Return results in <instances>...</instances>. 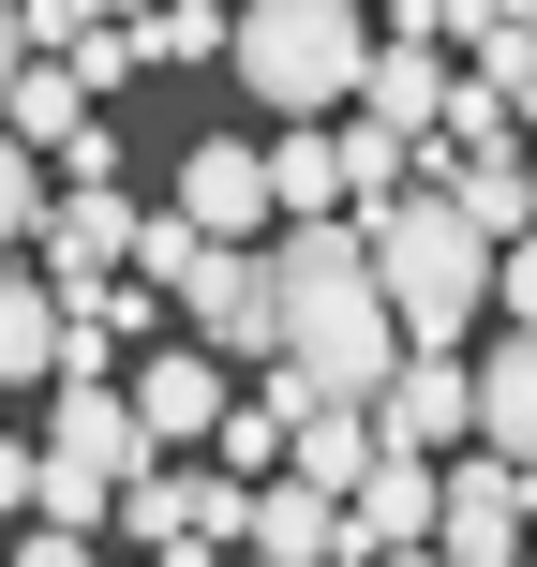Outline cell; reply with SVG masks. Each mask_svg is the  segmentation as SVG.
Returning a JSON list of instances; mask_svg holds the SVG:
<instances>
[{
  "instance_id": "6da1fadb",
  "label": "cell",
  "mask_w": 537,
  "mask_h": 567,
  "mask_svg": "<svg viewBox=\"0 0 537 567\" xmlns=\"http://www.w3.org/2000/svg\"><path fill=\"white\" fill-rule=\"evenodd\" d=\"M403 359L389 299H373V255L359 225H283L269 239V419H313V403H373Z\"/></svg>"
},
{
  "instance_id": "7a4b0ae2",
  "label": "cell",
  "mask_w": 537,
  "mask_h": 567,
  "mask_svg": "<svg viewBox=\"0 0 537 567\" xmlns=\"http://www.w3.org/2000/svg\"><path fill=\"white\" fill-rule=\"evenodd\" d=\"M359 60H373V16L359 0H239L225 16V75L283 120H329L359 105Z\"/></svg>"
},
{
  "instance_id": "3957f363",
  "label": "cell",
  "mask_w": 537,
  "mask_h": 567,
  "mask_svg": "<svg viewBox=\"0 0 537 567\" xmlns=\"http://www.w3.org/2000/svg\"><path fill=\"white\" fill-rule=\"evenodd\" d=\"M359 255H373V299H389L403 343H448L463 313L493 299V239L463 225L448 195H389V209L359 225Z\"/></svg>"
},
{
  "instance_id": "277c9868",
  "label": "cell",
  "mask_w": 537,
  "mask_h": 567,
  "mask_svg": "<svg viewBox=\"0 0 537 567\" xmlns=\"http://www.w3.org/2000/svg\"><path fill=\"white\" fill-rule=\"evenodd\" d=\"M359 419H373V449H419V463H433V449H478V373H463L448 343H403L389 389H373Z\"/></svg>"
},
{
  "instance_id": "5b68a950",
  "label": "cell",
  "mask_w": 537,
  "mask_h": 567,
  "mask_svg": "<svg viewBox=\"0 0 537 567\" xmlns=\"http://www.w3.org/2000/svg\"><path fill=\"white\" fill-rule=\"evenodd\" d=\"M165 299H179V329H195V359H255L269 373V239H255V255L195 239V269H179Z\"/></svg>"
},
{
  "instance_id": "8992f818",
  "label": "cell",
  "mask_w": 537,
  "mask_h": 567,
  "mask_svg": "<svg viewBox=\"0 0 537 567\" xmlns=\"http://www.w3.org/2000/svg\"><path fill=\"white\" fill-rule=\"evenodd\" d=\"M523 508H537V493H523L493 449H478V463H433V538H419V553H433V567H523Z\"/></svg>"
},
{
  "instance_id": "52a82bcc",
  "label": "cell",
  "mask_w": 537,
  "mask_h": 567,
  "mask_svg": "<svg viewBox=\"0 0 537 567\" xmlns=\"http://www.w3.org/2000/svg\"><path fill=\"white\" fill-rule=\"evenodd\" d=\"M433 105H448V45H433L419 16H403V30H373V60H359V120L419 150V135H433Z\"/></svg>"
},
{
  "instance_id": "ba28073f",
  "label": "cell",
  "mask_w": 537,
  "mask_h": 567,
  "mask_svg": "<svg viewBox=\"0 0 537 567\" xmlns=\"http://www.w3.org/2000/svg\"><path fill=\"white\" fill-rule=\"evenodd\" d=\"M179 225H195V239H225V255H255V239H269V165H255L239 135L179 150Z\"/></svg>"
},
{
  "instance_id": "9c48e42d",
  "label": "cell",
  "mask_w": 537,
  "mask_h": 567,
  "mask_svg": "<svg viewBox=\"0 0 537 567\" xmlns=\"http://www.w3.org/2000/svg\"><path fill=\"white\" fill-rule=\"evenodd\" d=\"M30 255H45V299L120 284V255H135V209H120V179H105V195H60L45 225H30Z\"/></svg>"
},
{
  "instance_id": "30bf717a",
  "label": "cell",
  "mask_w": 537,
  "mask_h": 567,
  "mask_svg": "<svg viewBox=\"0 0 537 567\" xmlns=\"http://www.w3.org/2000/svg\"><path fill=\"white\" fill-rule=\"evenodd\" d=\"M120 403H135L149 449H209V419H225V359H195V343H149Z\"/></svg>"
},
{
  "instance_id": "8fae6325",
  "label": "cell",
  "mask_w": 537,
  "mask_h": 567,
  "mask_svg": "<svg viewBox=\"0 0 537 567\" xmlns=\"http://www.w3.org/2000/svg\"><path fill=\"white\" fill-rule=\"evenodd\" d=\"M463 373H478V449L537 493V329H508L493 359H463Z\"/></svg>"
},
{
  "instance_id": "7c38bea8",
  "label": "cell",
  "mask_w": 537,
  "mask_h": 567,
  "mask_svg": "<svg viewBox=\"0 0 537 567\" xmlns=\"http://www.w3.org/2000/svg\"><path fill=\"white\" fill-rule=\"evenodd\" d=\"M45 463H60V478H90V493H120V478L149 463V433H135V403H120V389H60Z\"/></svg>"
},
{
  "instance_id": "4fadbf2b",
  "label": "cell",
  "mask_w": 537,
  "mask_h": 567,
  "mask_svg": "<svg viewBox=\"0 0 537 567\" xmlns=\"http://www.w3.org/2000/svg\"><path fill=\"white\" fill-rule=\"evenodd\" d=\"M255 165H269V225H343V150H329V120H283Z\"/></svg>"
},
{
  "instance_id": "5bb4252c",
  "label": "cell",
  "mask_w": 537,
  "mask_h": 567,
  "mask_svg": "<svg viewBox=\"0 0 537 567\" xmlns=\"http://www.w3.org/2000/svg\"><path fill=\"white\" fill-rule=\"evenodd\" d=\"M239 553H255V567H343V508H329V493H299V478H269L255 523H239Z\"/></svg>"
},
{
  "instance_id": "9a60e30c",
  "label": "cell",
  "mask_w": 537,
  "mask_h": 567,
  "mask_svg": "<svg viewBox=\"0 0 537 567\" xmlns=\"http://www.w3.org/2000/svg\"><path fill=\"white\" fill-rule=\"evenodd\" d=\"M60 373V299L45 269H0V389H45Z\"/></svg>"
},
{
  "instance_id": "2e32d148",
  "label": "cell",
  "mask_w": 537,
  "mask_h": 567,
  "mask_svg": "<svg viewBox=\"0 0 537 567\" xmlns=\"http://www.w3.org/2000/svg\"><path fill=\"white\" fill-rule=\"evenodd\" d=\"M283 449H299V493H329V508H343L359 463H373V419H359V403H313V419H283Z\"/></svg>"
},
{
  "instance_id": "e0dca14e",
  "label": "cell",
  "mask_w": 537,
  "mask_h": 567,
  "mask_svg": "<svg viewBox=\"0 0 537 567\" xmlns=\"http://www.w3.org/2000/svg\"><path fill=\"white\" fill-rule=\"evenodd\" d=\"M75 120H90V90H75V75H60V60H16V90H0V135H16V150H30V165H45V150H60V135H75Z\"/></svg>"
},
{
  "instance_id": "ac0fdd59",
  "label": "cell",
  "mask_w": 537,
  "mask_h": 567,
  "mask_svg": "<svg viewBox=\"0 0 537 567\" xmlns=\"http://www.w3.org/2000/svg\"><path fill=\"white\" fill-rule=\"evenodd\" d=\"M120 30H135V75H149V60H165V75L225 60V16H209V0H149V16H120Z\"/></svg>"
},
{
  "instance_id": "d6986e66",
  "label": "cell",
  "mask_w": 537,
  "mask_h": 567,
  "mask_svg": "<svg viewBox=\"0 0 537 567\" xmlns=\"http://www.w3.org/2000/svg\"><path fill=\"white\" fill-rule=\"evenodd\" d=\"M329 150H343V209H359V225H373V209L403 195V179H419V150H403V135H373V120H343Z\"/></svg>"
},
{
  "instance_id": "ffe728a7",
  "label": "cell",
  "mask_w": 537,
  "mask_h": 567,
  "mask_svg": "<svg viewBox=\"0 0 537 567\" xmlns=\"http://www.w3.org/2000/svg\"><path fill=\"white\" fill-rule=\"evenodd\" d=\"M448 209H463V225L493 239V255H508V239L537 225V209H523V150H493V165H463V179H448Z\"/></svg>"
},
{
  "instance_id": "44dd1931",
  "label": "cell",
  "mask_w": 537,
  "mask_h": 567,
  "mask_svg": "<svg viewBox=\"0 0 537 567\" xmlns=\"http://www.w3.org/2000/svg\"><path fill=\"white\" fill-rule=\"evenodd\" d=\"M209 463H225V478H269V463H283V419H269V403H225V419H209Z\"/></svg>"
},
{
  "instance_id": "7402d4cb",
  "label": "cell",
  "mask_w": 537,
  "mask_h": 567,
  "mask_svg": "<svg viewBox=\"0 0 537 567\" xmlns=\"http://www.w3.org/2000/svg\"><path fill=\"white\" fill-rule=\"evenodd\" d=\"M30 225H45V165H30V150L0 135V269L30 255Z\"/></svg>"
},
{
  "instance_id": "603a6c76",
  "label": "cell",
  "mask_w": 537,
  "mask_h": 567,
  "mask_svg": "<svg viewBox=\"0 0 537 567\" xmlns=\"http://www.w3.org/2000/svg\"><path fill=\"white\" fill-rule=\"evenodd\" d=\"M120 269H135V284H179V269H195V225H179V209H135V255H120Z\"/></svg>"
},
{
  "instance_id": "cb8c5ba5",
  "label": "cell",
  "mask_w": 537,
  "mask_h": 567,
  "mask_svg": "<svg viewBox=\"0 0 537 567\" xmlns=\"http://www.w3.org/2000/svg\"><path fill=\"white\" fill-rule=\"evenodd\" d=\"M60 75H75V90H135V30H90V45H60Z\"/></svg>"
},
{
  "instance_id": "d4e9b609",
  "label": "cell",
  "mask_w": 537,
  "mask_h": 567,
  "mask_svg": "<svg viewBox=\"0 0 537 567\" xmlns=\"http://www.w3.org/2000/svg\"><path fill=\"white\" fill-rule=\"evenodd\" d=\"M493 313H508V329H537V225L493 255Z\"/></svg>"
},
{
  "instance_id": "484cf974",
  "label": "cell",
  "mask_w": 537,
  "mask_h": 567,
  "mask_svg": "<svg viewBox=\"0 0 537 567\" xmlns=\"http://www.w3.org/2000/svg\"><path fill=\"white\" fill-rule=\"evenodd\" d=\"M60 179H75V195H105V179H120V135H105V120H75V135H60Z\"/></svg>"
},
{
  "instance_id": "4316f807",
  "label": "cell",
  "mask_w": 537,
  "mask_h": 567,
  "mask_svg": "<svg viewBox=\"0 0 537 567\" xmlns=\"http://www.w3.org/2000/svg\"><path fill=\"white\" fill-rule=\"evenodd\" d=\"M0 567H105V553H90V538H60V523H30V538L0 553Z\"/></svg>"
},
{
  "instance_id": "83f0119b",
  "label": "cell",
  "mask_w": 537,
  "mask_h": 567,
  "mask_svg": "<svg viewBox=\"0 0 537 567\" xmlns=\"http://www.w3.org/2000/svg\"><path fill=\"white\" fill-rule=\"evenodd\" d=\"M30 463H45V449H16V433H0V508H30Z\"/></svg>"
},
{
  "instance_id": "f1b7e54d",
  "label": "cell",
  "mask_w": 537,
  "mask_h": 567,
  "mask_svg": "<svg viewBox=\"0 0 537 567\" xmlns=\"http://www.w3.org/2000/svg\"><path fill=\"white\" fill-rule=\"evenodd\" d=\"M16 60H30V45H16V0H0V90H16Z\"/></svg>"
},
{
  "instance_id": "f546056e",
  "label": "cell",
  "mask_w": 537,
  "mask_h": 567,
  "mask_svg": "<svg viewBox=\"0 0 537 567\" xmlns=\"http://www.w3.org/2000/svg\"><path fill=\"white\" fill-rule=\"evenodd\" d=\"M493 16H508V30H523V45H537V0H493Z\"/></svg>"
},
{
  "instance_id": "4dcf8cb0",
  "label": "cell",
  "mask_w": 537,
  "mask_h": 567,
  "mask_svg": "<svg viewBox=\"0 0 537 567\" xmlns=\"http://www.w3.org/2000/svg\"><path fill=\"white\" fill-rule=\"evenodd\" d=\"M359 16H389V30H403V16H419V0H359Z\"/></svg>"
},
{
  "instance_id": "1f68e13d",
  "label": "cell",
  "mask_w": 537,
  "mask_h": 567,
  "mask_svg": "<svg viewBox=\"0 0 537 567\" xmlns=\"http://www.w3.org/2000/svg\"><path fill=\"white\" fill-rule=\"evenodd\" d=\"M90 16H149V0H90Z\"/></svg>"
},
{
  "instance_id": "d6a6232c",
  "label": "cell",
  "mask_w": 537,
  "mask_h": 567,
  "mask_svg": "<svg viewBox=\"0 0 537 567\" xmlns=\"http://www.w3.org/2000/svg\"><path fill=\"white\" fill-rule=\"evenodd\" d=\"M523 209H537V150H523Z\"/></svg>"
},
{
  "instance_id": "836d02e7",
  "label": "cell",
  "mask_w": 537,
  "mask_h": 567,
  "mask_svg": "<svg viewBox=\"0 0 537 567\" xmlns=\"http://www.w3.org/2000/svg\"><path fill=\"white\" fill-rule=\"evenodd\" d=\"M373 567H433V553H373Z\"/></svg>"
},
{
  "instance_id": "e575fe53",
  "label": "cell",
  "mask_w": 537,
  "mask_h": 567,
  "mask_svg": "<svg viewBox=\"0 0 537 567\" xmlns=\"http://www.w3.org/2000/svg\"><path fill=\"white\" fill-rule=\"evenodd\" d=\"M523 567H537V508H523Z\"/></svg>"
},
{
  "instance_id": "d590c367",
  "label": "cell",
  "mask_w": 537,
  "mask_h": 567,
  "mask_svg": "<svg viewBox=\"0 0 537 567\" xmlns=\"http://www.w3.org/2000/svg\"><path fill=\"white\" fill-rule=\"evenodd\" d=\"M135 567H149V553H135Z\"/></svg>"
}]
</instances>
